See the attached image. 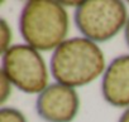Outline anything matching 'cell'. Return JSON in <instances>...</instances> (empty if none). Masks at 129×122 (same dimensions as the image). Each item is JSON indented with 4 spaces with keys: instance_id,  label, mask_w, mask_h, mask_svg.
<instances>
[{
    "instance_id": "cell-7",
    "label": "cell",
    "mask_w": 129,
    "mask_h": 122,
    "mask_svg": "<svg viewBox=\"0 0 129 122\" xmlns=\"http://www.w3.org/2000/svg\"><path fill=\"white\" fill-rule=\"evenodd\" d=\"M12 42H13L12 27L4 18H2L0 19V50H2V53L7 52L13 45Z\"/></svg>"
},
{
    "instance_id": "cell-8",
    "label": "cell",
    "mask_w": 129,
    "mask_h": 122,
    "mask_svg": "<svg viewBox=\"0 0 129 122\" xmlns=\"http://www.w3.org/2000/svg\"><path fill=\"white\" fill-rule=\"evenodd\" d=\"M0 122H28L25 114L15 107H2Z\"/></svg>"
},
{
    "instance_id": "cell-11",
    "label": "cell",
    "mask_w": 129,
    "mask_h": 122,
    "mask_svg": "<svg viewBox=\"0 0 129 122\" xmlns=\"http://www.w3.org/2000/svg\"><path fill=\"white\" fill-rule=\"evenodd\" d=\"M124 39H125L126 47L129 48V18H128V22H126L125 28H124Z\"/></svg>"
},
{
    "instance_id": "cell-9",
    "label": "cell",
    "mask_w": 129,
    "mask_h": 122,
    "mask_svg": "<svg viewBox=\"0 0 129 122\" xmlns=\"http://www.w3.org/2000/svg\"><path fill=\"white\" fill-rule=\"evenodd\" d=\"M13 88L14 86L8 79V77L3 72H0V104H2V107H4V103L12 96Z\"/></svg>"
},
{
    "instance_id": "cell-1",
    "label": "cell",
    "mask_w": 129,
    "mask_h": 122,
    "mask_svg": "<svg viewBox=\"0 0 129 122\" xmlns=\"http://www.w3.org/2000/svg\"><path fill=\"white\" fill-rule=\"evenodd\" d=\"M106 66L105 54L99 44L84 37L67 38L52 52L49 60L54 82L75 89L103 77Z\"/></svg>"
},
{
    "instance_id": "cell-4",
    "label": "cell",
    "mask_w": 129,
    "mask_h": 122,
    "mask_svg": "<svg viewBox=\"0 0 129 122\" xmlns=\"http://www.w3.org/2000/svg\"><path fill=\"white\" fill-rule=\"evenodd\" d=\"M2 72L14 88L27 94H39L49 84V67L42 52L22 43L2 53Z\"/></svg>"
},
{
    "instance_id": "cell-6",
    "label": "cell",
    "mask_w": 129,
    "mask_h": 122,
    "mask_svg": "<svg viewBox=\"0 0 129 122\" xmlns=\"http://www.w3.org/2000/svg\"><path fill=\"white\" fill-rule=\"evenodd\" d=\"M100 91L104 101L111 107H129V54L110 60L101 77Z\"/></svg>"
},
{
    "instance_id": "cell-2",
    "label": "cell",
    "mask_w": 129,
    "mask_h": 122,
    "mask_svg": "<svg viewBox=\"0 0 129 122\" xmlns=\"http://www.w3.org/2000/svg\"><path fill=\"white\" fill-rule=\"evenodd\" d=\"M70 15L61 2L30 0L19 14V32L25 44L39 52L54 50L67 39Z\"/></svg>"
},
{
    "instance_id": "cell-10",
    "label": "cell",
    "mask_w": 129,
    "mask_h": 122,
    "mask_svg": "<svg viewBox=\"0 0 129 122\" xmlns=\"http://www.w3.org/2000/svg\"><path fill=\"white\" fill-rule=\"evenodd\" d=\"M118 122H129V107L125 108V109L121 112V114H120Z\"/></svg>"
},
{
    "instance_id": "cell-3",
    "label": "cell",
    "mask_w": 129,
    "mask_h": 122,
    "mask_svg": "<svg viewBox=\"0 0 129 122\" xmlns=\"http://www.w3.org/2000/svg\"><path fill=\"white\" fill-rule=\"evenodd\" d=\"M129 14L120 0H86L75 9L74 23L81 37L99 44L124 30Z\"/></svg>"
},
{
    "instance_id": "cell-5",
    "label": "cell",
    "mask_w": 129,
    "mask_h": 122,
    "mask_svg": "<svg viewBox=\"0 0 129 122\" xmlns=\"http://www.w3.org/2000/svg\"><path fill=\"white\" fill-rule=\"evenodd\" d=\"M80 106L77 91L58 82L49 83L36 98L37 114L46 122H72Z\"/></svg>"
}]
</instances>
